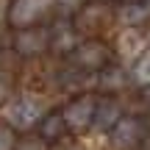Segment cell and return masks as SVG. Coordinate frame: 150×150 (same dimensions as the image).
<instances>
[{"instance_id":"1","label":"cell","mask_w":150,"mask_h":150,"mask_svg":"<svg viewBox=\"0 0 150 150\" xmlns=\"http://www.w3.org/2000/svg\"><path fill=\"white\" fill-rule=\"evenodd\" d=\"M42 114H45V106L33 95H20L6 103V120L14 128H31L42 120Z\"/></svg>"},{"instance_id":"2","label":"cell","mask_w":150,"mask_h":150,"mask_svg":"<svg viewBox=\"0 0 150 150\" xmlns=\"http://www.w3.org/2000/svg\"><path fill=\"white\" fill-rule=\"evenodd\" d=\"M50 3H53V0H14L8 17H11V22L20 25V28L22 25H31L33 20H39V17L50 8Z\"/></svg>"},{"instance_id":"3","label":"cell","mask_w":150,"mask_h":150,"mask_svg":"<svg viewBox=\"0 0 150 150\" xmlns=\"http://www.w3.org/2000/svg\"><path fill=\"white\" fill-rule=\"evenodd\" d=\"M92 120H95V103H92L89 97H81V100L70 103L67 111H64V122L72 125V128H83Z\"/></svg>"},{"instance_id":"4","label":"cell","mask_w":150,"mask_h":150,"mask_svg":"<svg viewBox=\"0 0 150 150\" xmlns=\"http://www.w3.org/2000/svg\"><path fill=\"white\" fill-rule=\"evenodd\" d=\"M45 45H47V36L42 31H22L20 39H17V50L25 56H33V53H42Z\"/></svg>"},{"instance_id":"5","label":"cell","mask_w":150,"mask_h":150,"mask_svg":"<svg viewBox=\"0 0 150 150\" xmlns=\"http://www.w3.org/2000/svg\"><path fill=\"white\" fill-rule=\"evenodd\" d=\"M136 122L134 120H120L117 125H114V145L117 147H131L136 142Z\"/></svg>"},{"instance_id":"6","label":"cell","mask_w":150,"mask_h":150,"mask_svg":"<svg viewBox=\"0 0 150 150\" xmlns=\"http://www.w3.org/2000/svg\"><path fill=\"white\" fill-rule=\"evenodd\" d=\"M95 120H97L100 128H108V125H117L120 122V111H117V106H108V103H106V106L95 114Z\"/></svg>"},{"instance_id":"7","label":"cell","mask_w":150,"mask_h":150,"mask_svg":"<svg viewBox=\"0 0 150 150\" xmlns=\"http://www.w3.org/2000/svg\"><path fill=\"white\" fill-rule=\"evenodd\" d=\"M78 61H83V64H100L103 61V47L100 45H83L78 53Z\"/></svg>"},{"instance_id":"8","label":"cell","mask_w":150,"mask_h":150,"mask_svg":"<svg viewBox=\"0 0 150 150\" xmlns=\"http://www.w3.org/2000/svg\"><path fill=\"white\" fill-rule=\"evenodd\" d=\"M145 17H147V8H145V6H139V3H131V6H125V8H122V20L125 22H134V25H136V22H142Z\"/></svg>"},{"instance_id":"9","label":"cell","mask_w":150,"mask_h":150,"mask_svg":"<svg viewBox=\"0 0 150 150\" xmlns=\"http://www.w3.org/2000/svg\"><path fill=\"white\" fill-rule=\"evenodd\" d=\"M120 45H122V53H125V56H134L136 50L142 47V39L136 36L134 31H128V33H125V36H122V42H120Z\"/></svg>"},{"instance_id":"10","label":"cell","mask_w":150,"mask_h":150,"mask_svg":"<svg viewBox=\"0 0 150 150\" xmlns=\"http://www.w3.org/2000/svg\"><path fill=\"white\" fill-rule=\"evenodd\" d=\"M136 78H139L142 83H150V50L136 61Z\"/></svg>"},{"instance_id":"11","label":"cell","mask_w":150,"mask_h":150,"mask_svg":"<svg viewBox=\"0 0 150 150\" xmlns=\"http://www.w3.org/2000/svg\"><path fill=\"white\" fill-rule=\"evenodd\" d=\"M61 125H64V117H50V122H47V128H45V134H47V136H56Z\"/></svg>"},{"instance_id":"12","label":"cell","mask_w":150,"mask_h":150,"mask_svg":"<svg viewBox=\"0 0 150 150\" xmlns=\"http://www.w3.org/2000/svg\"><path fill=\"white\" fill-rule=\"evenodd\" d=\"M14 147V136H11V131L0 128V150H11Z\"/></svg>"},{"instance_id":"13","label":"cell","mask_w":150,"mask_h":150,"mask_svg":"<svg viewBox=\"0 0 150 150\" xmlns=\"http://www.w3.org/2000/svg\"><path fill=\"white\" fill-rule=\"evenodd\" d=\"M6 8H8V0H0V25H3V20H6Z\"/></svg>"},{"instance_id":"14","label":"cell","mask_w":150,"mask_h":150,"mask_svg":"<svg viewBox=\"0 0 150 150\" xmlns=\"http://www.w3.org/2000/svg\"><path fill=\"white\" fill-rule=\"evenodd\" d=\"M64 6H67V8H75V6H78V0H64Z\"/></svg>"},{"instance_id":"15","label":"cell","mask_w":150,"mask_h":150,"mask_svg":"<svg viewBox=\"0 0 150 150\" xmlns=\"http://www.w3.org/2000/svg\"><path fill=\"white\" fill-rule=\"evenodd\" d=\"M0 97H6V81L0 78Z\"/></svg>"}]
</instances>
